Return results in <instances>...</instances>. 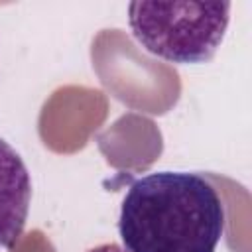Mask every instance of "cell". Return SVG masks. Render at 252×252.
<instances>
[{
	"label": "cell",
	"mask_w": 252,
	"mask_h": 252,
	"mask_svg": "<svg viewBox=\"0 0 252 252\" xmlns=\"http://www.w3.org/2000/svg\"><path fill=\"white\" fill-rule=\"evenodd\" d=\"M224 228L217 187L193 171H154L136 179L118 219L128 252H217Z\"/></svg>",
	"instance_id": "obj_1"
},
{
	"label": "cell",
	"mask_w": 252,
	"mask_h": 252,
	"mask_svg": "<svg viewBox=\"0 0 252 252\" xmlns=\"http://www.w3.org/2000/svg\"><path fill=\"white\" fill-rule=\"evenodd\" d=\"M87 252H128L124 246L120 244H114V242H104V244H98V246H93L89 248Z\"/></svg>",
	"instance_id": "obj_4"
},
{
	"label": "cell",
	"mask_w": 252,
	"mask_h": 252,
	"mask_svg": "<svg viewBox=\"0 0 252 252\" xmlns=\"http://www.w3.org/2000/svg\"><path fill=\"white\" fill-rule=\"evenodd\" d=\"M230 8V2H132L128 24L148 53L177 65H197L211 61L220 47Z\"/></svg>",
	"instance_id": "obj_2"
},
{
	"label": "cell",
	"mask_w": 252,
	"mask_h": 252,
	"mask_svg": "<svg viewBox=\"0 0 252 252\" xmlns=\"http://www.w3.org/2000/svg\"><path fill=\"white\" fill-rule=\"evenodd\" d=\"M32 201V179L22 156L0 138V252L20 240Z\"/></svg>",
	"instance_id": "obj_3"
}]
</instances>
